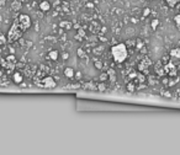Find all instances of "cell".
Instances as JSON below:
<instances>
[{
	"label": "cell",
	"mask_w": 180,
	"mask_h": 155,
	"mask_svg": "<svg viewBox=\"0 0 180 155\" xmlns=\"http://www.w3.org/2000/svg\"><path fill=\"white\" fill-rule=\"evenodd\" d=\"M111 56L116 63H123L128 57V51L125 43H117L111 47Z\"/></svg>",
	"instance_id": "obj_1"
},
{
	"label": "cell",
	"mask_w": 180,
	"mask_h": 155,
	"mask_svg": "<svg viewBox=\"0 0 180 155\" xmlns=\"http://www.w3.org/2000/svg\"><path fill=\"white\" fill-rule=\"evenodd\" d=\"M24 32H25V30L20 26L19 21L15 20V21H14V24H13V26L10 27L9 32H8V40H9L10 42L17 41V40L24 35Z\"/></svg>",
	"instance_id": "obj_2"
},
{
	"label": "cell",
	"mask_w": 180,
	"mask_h": 155,
	"mask_svg": "<svg viewBox=\"0 0 180 155\" xmlns=\"http://www.w3.org/2000/svg\"><path fill=\"white\" fill-rule=\"evenodd\" d=\"M20 24V26L24 28L25 31H27L29 28L31 27V19L29 15H25V14H21L17 19H16Z\"/></svg>",
	"instance_id": "obj_3"
},
{
	"label": "cell",
	"mask_w": 180,
	"mask_h": 155,
	"mask_svg": "<svg viewBox=\"0 0 180 155\" xmlns=\"http://www.w3.org/2000/svg\"><path fill=\"white\" fill-rule=\"evenodd\" d=\"M42 85L45 86V87H54L56 86V81L51 78V76H48V78H46L42 80Z\"/></svg>",
	"instance_id": "obj_4"
},
{
	"label": "cell",
	"mask_w": 180,
	"mask_h": 155,
	"mask_svg": "<svg viewBox=\"0 0 180 155\" xmlns=\"http://www.w3.org/2000/svg\"><path fill=\"white\" fill-rule=\"evenodd\" d=\"M40 9H41V10H43V11H48V10L51 9V4L45 0V1H42V3L40 4Z\"/></svg>",
	"instance_id": "obj_5"
},
{
	"label": "cell",
	"mask_w": 180,
	"mask_h": 155,
	"mask_svg": "<svg viewBox=\"0 0 180 155\" xmlns=\"http://www.w3.org/2000/svg\"><path fill=\"white\" fill-rule=\"evenodd\" d=\"M165 3H166V5L168 6H170V8H174L177 4H179L180 0H164Z\"/></svg>",
	"instance_id": "obj_6"
},
{
	"label": "cell",
	"mask_w": 180,
	"mask_h": 155,
	"mask_svg": "<svg viewBox=\"0 0 180 155\" xmlns=\"http://www.w3.org/2000/svg\"><path fill=\"white\" fill-rule=\"evenodd\" d=\"M64 75L68 76V78H73V76H74V70H73L72 68H67V69L64 70Z\"/></svg>",
	"instance_id": "obj_7"
},
{
	"label": "cell",
	"mask_w": 180,
	"mask_h": 155,
	"mask_svg": "<svg viewBox=\"0 0 180 155\" xmlns=\"http://www.w3.org/2000/svg\"><path fill=\"white\" fill-rule=\"evenodd\" d=\"M170 56L174 57V58H180V48L172 49V52H170Z\"/></svg>",
	"instance_id": "obj_8"
},
{
	"label": "cell",
	"mask_w": 180,
	"mask_h": 155,
	"mask_svg": "<svg viewBox=\"0 0 180 155\" xmlns=\"http://www.w3.org/2000/svg\"><path fill=\"white\" fill-rule=\"evenodd\" d=\"M14 80H15V83H21L22 81V76H21L20 73H15L14 74Z\"/></svg>",
	"instance_id": "obj_9"
},
{
	"label": "cell",
	"mask_w": 180,
	"mask_h": 155,
	"mask_svg": "<svg viewBox=\"0 0 180 155\" xmlns=\"http://www.w3.org/2000/svg\"><path fill=\"white\" fill-rule=\"evenodd\" d=\"M51 57L52 59H57V52H51Z\"/></svg>",
	"instance_id": "obj_10"
},
{
	"label": "cell",
	"mask_w": 180,
	"mask_h": 155,
	"mask_svg": "<svg viewBox=\"0 0 180 155\" xmlns=\"http://www.w3.org/2000/svg\"><path fill=\"white\" fill-rule=\"evenodd\" d=\"M175 21H177V24L179 25V24H180V15H178V16H175Z\"/></svg>",
	"instance_id": "obj_11"
},
{
	"label": "cell",
	"mask_w": 180,
	"mask_h": 155,
	"mask_svg": "<svg viewBox=\"0 0 180 155\" xmlns=\"http://www.w3.org/2000/svg\"><path fill=\"white\" fill-rule=\"evenodd\" d=\"M157 24H158V22H157V20H154V21H153V27H155V26H157Z\"/></svg>",
	"instance_id": "obj_12"
}]
</instances>
